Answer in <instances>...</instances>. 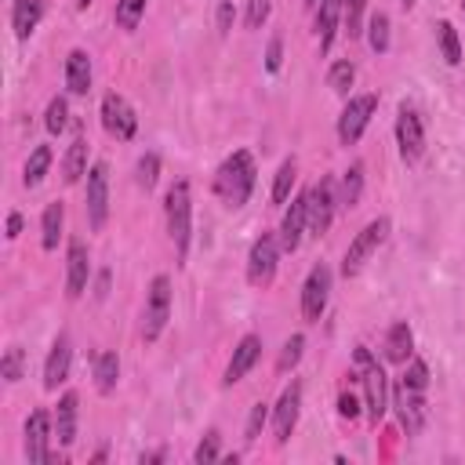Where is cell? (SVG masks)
Returning a JSON list of instances; mask_svg holds the SVG:
<instances>
[{
	"label": "cell",
	"mask_w": 465,
	"mask_h": 465,
	"mask_svg": "<svg viewBox=\"0 0 465 465\" xmlns=\"http://www.w3.org/2000/svg\"><path fill=\"white\" fill-rule=\"evenodd\" d=\"M403 367L407 371L400 374V381L392 389V407H396V418H400L403 432L418 436L429 421V367L418 356H411Z\"/></svg>",
	"instance_id": "1"
},
{
	"label": "cell",
	"mask_w": 465,
	"mask_h": 465,
	"mask_svg": "<svg viewBox=\"0 0 465 465\" xmlns=\"http://www.w3.org/2000/svg\"><path fill=\"white\" fill-rule=\"evenodd\" d=\"M254 178H258V167H254V156L247 149H236L229 153L218 171H214V196L225 203V207H243L254 193Z\"/></svg>",
	"instance_id": "2"
},
{
	"label": "cell",
	"mask_w": 465,
	"mask_h": 465,
	"mask_svg": "<svg viewBox=\"0 0 465 465\" xmlns=\"http://www.w3.org/2000/svg\"><path fill=\"white\" fill-rule=\"evenodd\" d=\"M352 363H356V378H360V389H363L367 421L378 429V421L389 411V378H385V367L378 363V356L367 345H356L352 349Z\"/></svg>",
	"instance_id": "3"
},
{
	"label": "cell",
	"mask_w": 465,
	"mask_h": 465,
	"mask_svg": "<svg viewBox=\"0 0 465 465\" xmlns=\"http://www.w3.org/2000/svg\"><path fill=\"white\" fill-rule=\"evenodd\" d=\"M163 222H167V236L174 243V254L178 262H185L189 254V236H193V193H189V182L185 178H174L167 185V196H163Z\"/></svg>",
	"instance_id": "4"
},
{
	"label": "cell",
	"mask_w": 465,
	"mask_h": 465,
	"mask_svg": "<svg viewBox=\"0 0 465 465\" xmlns=\"http://www.w3.org/2000/svg\"><path fill=\"white\" fill-rule=\"evenodd\" d=\"M385 236H389V218H385V214L371 218V222L352 236V243H349V251H345V258H341V276H345V280L360 276V269H363V265L371 262V254L385 243Z\"/></svg>",
	"instance_id": "5"
},
{
	"label": "cell",
	"mask_w": 465,
	"mask_h": 465,
	"mask_svg": "<svg viewBox=\"0 0 465 465\" xmlns=\"http://www.w3.org/2000/svg\"><path fill=\"white\" fill-rule=\"evenodd\" d=\"M276 262H280V240H276V232H262L247 251V283L258 291L272 287Z\"/></svg>",
	"instance_id": "6"
},
{
	"label": "cell",
	"mask_w": 465,
	"mask_h": 465,
	"mask_svg": "<svg viewBox=\"0 0 465 465\" xmlns=\"http://www.w3.org/2000/svg\"><path fill=\"white\" fill-rule=\"evenodd\" d=\"M167 320H171V280L160 272V276H153V283H149V291H145L142 338H145V341H156V338L163 334Z\"/></svg>",
	"instance_id": "7"
},
{
	"label": "cell",
	"mask_w": 465,
	"mask_h": 465,
	"mask_svg": "<svg viewBox=\"0 0 465 465\" xmlns=\"http://www.w3.org/2000/svg\"><path fill=\"white\" fill-rule=\"evenodd\" d=\"M331 283L334 272L327 262H316L302 283V320L305 323H320V316L327 312V298H331Z\"/></svg>",
	"instance_id": "8"
},
{
	"label": "cell",
	"mask_w": 465,
	"mask_h": 465,
	"mask_svg": "<svg viewBox=\"0 0 465 465\" xmlns=\"http://www.w3.org/2000/svg\"><path fill=\"white\" fill-rule=\"evenodd\" d=\"M374 109H378V94H371V91H367V94H352V98L341 105V116H338V142H341V145H356V142L363 138V131H367Z\"/></svg>",
	"instance_id": "9"
},
{
	"label": "cell",
	"mask_w": 465,
	"mask_h": 465,
	"mask_svg": "<svg viewBox=\"0 0 465 465\" xmlns=\"http://www.w3.org/2000/svg\"><path fill=\"white\" fill-rule=\"evenodd\" d=\"M305 207H309V236H323L334 222V211H338V196H334V182L331 178H320L305 189Z\"/></svg>",
	"instance_id": "10"
},
{
	"label": "cell",
	"mask_w": 465,
	"mask_h": 465,
	"mask_svg": "<svg viewBox=\"0 0 465 465\" xmlns=\"http://www.w3.org/2000/svg\"><path fill=\"white\" fill-rule=\"evenodd\" d=\"M396 145H400L403 163H418L421 153H425V124H421V113L414 105H407V102L396 113Z\"/></svg>",
	"instance_id": "11"
},
{
	"label": "cell",
	"mask_w": 465,
	"mask_h": 465,
	"mask_svg": "<svg viewBox=\"0 0 465 465\" xmlns=\"http://www.w3.org/2000/svg\"><path fill=\"white\" fill-rule=\"evenodd\" d=\"M84 207H87V225L91 229H102L105 218H109V163L105 160H94L87 167V196H84Z\"/></svg>",
	"instance_id": "12"
},
{
	"label": "cell",
	"mask_w": 465,
	"mask_h": 465,
	"mask_svg": "<svg viewBox=\"0 0 465 465\" xmlns=\"http://www.w3.org/2000/svg\"><path fill=\"white\" fill-rule=\"evenodd\" d=\"M102 127H105V134H113V138H120V142L134 138L138 116H134V109H131V102H127L124 94L109 91V94L102 98Z\"/></svg>",
	"instance_id": "13"
},
{
	"label": "cell",
	"mask_w": 465,
	"mask_h": 465,
	"mask_svg": "<svg viewBox=\"0 0 465 465\" xmlns=\"http://www.w3.org/2000/svg\"><path fill=\"white\" fill-rule=\"evenodd\" d=\"M51 421H54V414H47L44 407L25 418V440H22V447H25V458L33 465L54 461V454H51Z\"/></svg>",
	"instance_id": "14"
},
{
	"label": "cell",
	"mask_w": 465,
	"mask_h": 465,
	"mask_svg": "<svg viewBox=\"0 0 465 465\" xmlns=\"http://www.w3.org/2000/svg\"><path fill=\"white\" fill-rule=\"evenodd\" d=\"M298 414H302V385L291 381V385L280 392L276 407H272V440H276V443H287V440H291V432H294V425H298Z\"/></svg>",
	"instance_id": "15"
},
{
	"label": "cell",
	"mask_w": 465,
	"mask_h": 465,
	"mask_svg": "<svg viewBox=\"0 0 465 465\" xmlns=\"http://www.w3.org/2000/svg\"><path fill=\"white\" fill-rule=\"evenodd\" d=\"M305 232H309V207H305V193H298V196L291 200L283 222H280V232H276L280 251H283V254H294V251L302 247V236H305Z\"/></svg>",
	"instance_id": "16"
},
{
	"label": "cell",
	"mask_w": 465,
	"mask_h": 465,
	"mask_svg": "<svg viewBox=\"0 0 465 465\" xmlns=\"http://www.w3.org/2000/svg\"><path fill=\"white\" fill-rule=\"evenodd\" d=\"M87 280H91V258H87V243L84 240H69V251H65V298H80L87 291Z\"/></svg>",
	"instance_id": "17"
},
{
	"label": "cell",
	"mask_w": 465,
	"mask_h": 465,
	"mask_svg": "<svg viewBox=\"0 0 465 465\" xmlns=\"http://www.w3.org/2000/svg\"><path fill=\"white\" fill-rule=\"evenodd\" d=\"M69 363H73V341H69V334L62 331V334L51 341V352H47V360H44V389H47V392H54V389L69 378Z\"/></svg>",
	"instance_id": "18"
},
{
	"label": "cell",
	"mask_w": 465,
	"mask_h": 465,
	"mask_svg": "<svg viewBox=\"0 0 465 465\" xmlns=\"http://www.w3.org/2000/svg\"><path fill=\"white\" fill-rule=\"evenodd\" d=\"M258 356H262V338L258 334H243L240 341H236V349H232V356H229V363H225V385H236V381H243L247 378V371L258 363Z\"/></svg>",
	"instance_id": "19"
},
{
	"label": "cell",
	"mask_w": 465,
	"mask_h": 465,
	"mask_svg": "<svg viewBox=\"0 0 465 465\" xmlns=\"http://www.w3.org/2000/svg\"><path fill=\"white\" fill-rule=\"evenodd\" d=\"M341 11H345L341 0H320V7H316V22H312L316 40H320V54L331 51V44H334V36H338V25H341Z\"/></svg>",
	"instance_id": "20"
},
{
	"label": "cell",
	"mask_w": 465,
	"mask_h": 465,
	"mask_svg": "<svg viewBox=\"0 0 465 465\" xmlns=\"http://www.w3.org/2000/svg\"><path fill=\"white\" fill-rule=\"evenodd\" d=\"M76 414H80L76 392H62L54 403V440L62 447H73V440H76Z\"/></svg>",
	"instance_id": "21"
},
{
	"label": "cell",
	"mask_w": 465,
	"mask_h": 465,
	"mask_svg": "<svg viewBox=\"0 0 465 465\" xmlns=\"http://www.w3.org/2000/svg\"><path fill=\"white\" fill-rule=\"evenodd\" d=\"M65 87H69V94L91 91V54L84 47H73L65 54Z\"/></svg>",
	"instance_id": "22"
},
{
	"label": "cell",
	"mask_w": 465,
	"mask_h": 465,
	"mask_svg": "<svg viewBox=\"0 0 465 465\" xmlns=\"http://www.w3.org/2000/svg\"><path fill=\"white\" fill-rule=\"evenodd\" d=\"M44 11H47L44 0H15V4H11V29H15V36H18V40H29L33 29L40 25Z\"/></svg>",
	"instance_id": "23"
},
{
	"label": "cell",
	"mask_w": 465,
	"mask_h": 465,
	"mask_svg": "<svg viewBox=\"0 0 465 465\" xmlns=\"http://www.w3.org/2000/svg\"><path fill=\"white\" fill-rule=\"evenodd\" d=\"M411 356H414V331L403 320H396L385 334V360L389 363H407Z\"/></svg>",
	"instance_id": "24"
},
{
	"label": "cell",
	"mask_w": 465,
	"mask_h": 465,
	"mask_svg": "<svg viewBox=\"0 0 465 465\" xmlns=\"http://www.w3.org/2000/svg\"><path fill=\"white\" fill-rule=\"evenodd\" d=\"M87 174V134H76L62 156V182L65 185H76L80 178Z\"/></svg>",
	"instance_id": "25"
},
{
	"label": "cell",
	"mask_w": 465,
	"mask_h": 465,
	"mask_svg": "<svg viewBox=\"0 0 465 465\" xmlns=\"http://www.w3.org/2000/svg\"><path fill=\"white\" fill-rule=\"evenodd\" d=\"M62 225H65V207H62V200H51L44 207V214H40V243H44V251H54L58 247Z\"/></svg>",
	"instance_id": "26"
},
{
	"label": "cell",
	"mask_w": 465,
	"mask_h": 465,
	"mask_svg": "<svg viewBox=\"0 0 465 465\" xmlns=\"http://www.w3.org/2000/svg\"><path fill=\"white\" fill-rule=\"evenodd\" d=\"M116 381H120V356L105 349V352L94 356V389L102 396H109L116 389Z\"/></svg>",
	"instance_id": "27"
},
{
	"label": "cell",
	"mask_w": 465,
	"mask_h": 465,
	"mask_svg": "<svg viewBox=\"0 0 465 465\" xmlns=\"http://www.w3.org/2000/svg\"><path fill=\"white\" fill-rule=\"evenodd\" d=\"M51 160H54V153H51V145H36V149L29 153V160H25V167H22V185H25V189H36V185L44 182V174H47V167H51Z\"/></svg>",
	"instance_id": "28"
},
{
	"label": "cell",
	"mask_w": 465,
	"mask_h": 465,
	"mask_svg": "<svg viewBox=\"0 0 465 465\" xmlns=\"http://www.w3.org/2000/svg\"><path fill=\"white\" fill-rule=\"evenodd\" d=\"M436 40H440V54L447 65H461V40H458V29L443 18L436 22Z\"/></svg>",
	"instance_id": "29"
},
{
	"label": "cell",
	"mask_w": 465,
	"mask_h": 465,
	"mask_svg": "<svg viewBox=\"0 0 465 465\" xmlns=\"http://www.w3.org/2000/svg\"><path fill=\"white\" fill-rule=\"evenodd\" d=\"M363 33H367V44H371L374 54H385V51H389V15H385V11H374V15L367 18Z\"/></svg>",
	"instance_id": "30"
},
{
	"label": "cell",
	"mask_w": 465,
	"mask_h": 465,
	"mask_svg": "<svg viewBox=\"0 0 465 465\" xmlns=\"http://www.w3.org/2000/svg\"><path fill=\"white\" fill-rule=\"evenodd\" d=\"M363 196V163H349V171L341 174V196L338 203L341 207H356Z\"/></svg>",
	"instance_id": "31"
},
{
	"label": "cell",
	"mask_w": 465,
	"mask_h": 465,
	"mask_svg": "<svg viewBox=\"0 0 465 465\" xmlns=\"http://www.w3.org/2000/svg\"><path fill=\"white\" fill-rule=\"evenodd\" d=\"M294 178H298V163H294V156H287L276 167V178H272V203H287V196L294 189Z\"/></svg>",
	"instance_id": "32"
},
{
	"label": "cell",
	"mask_w": 465,
	"mask_h": 465,
	"mask_svg": "<svg viewBox=\"0 0 465 465\" xmlns=\"http://www.w3.org/2000/svg\"><path fill=\"white\" fill-rule=\"evenodd\" d=\"M145 4H149V0H116V11H113L116 25H120L124 33H134L138 22H142V15H145Z\"/></svg>",
	"instance_id": "33"
},
{
	"label": "cell",
	"mask_w": 465,
	"mask_h": 465,
	"mask_svg": "<svg viewBox=\"0 0 465 465\" xmlns=\"http://www.w3.org/2000/svg\"><path fill=\"white\" fill-rule=\"evenodd\" d=\"M352 80H356V65H352L349 58H341V62H334V65L327 69V87H331L334 94H349Z\"/></svg>",
	"instance_id": "34"
},
{
	"label": "cell",
	"mask_w": 465,
	"mask_h": 465,
	"mask_svg": "<svg viewBox=\"0 0 465 465\" xmlns=\"http://www.w3.org/2000/svg\"><path fill=\"white\" fill-rule=\"evenodd\" d=\"M341 4H345L341 25H345V33H349V40H352V36H360L363 25H367V0H341Z\"/></svg>",
	"instance_id": "35"
},
{
	"label": "cell",
	"mask_w": 465,
	"mask_h": 465,
	"mask_svg": "<svg viewBox=\"0 0 465 465\" xmlns=\"http://www.w3.org/2000/svg\"><path fill=\"white\" fill-rule=\"evenodd\" d=\"M22 374H25V349H22V345H11V349L4 352V360H0V378H4L7 385H15Z\"/></svg>",
	"instance_id": "36"
},
{
	"label": "cell",
	"mask_w": 465,
	"mask_h": 465,
	"mask_svg": "<svg viewBox=\"0 0 465 465\" xmlns=\"http://www.w3.org/2000/svg\"><path fill=\"white\" fill-rule=\"evenodd\" d=\"M65 124H69V102H65L62 94H54V98L47 102V113H44V127H47L51 134H62V131H65Z\"/></svg>",
	"instance_id": "37"
},
{
	"label": "cell",
	"mask_w": 465,
	"mask_h": 465,
	"mask_svg": "<svg viewBox=\"0 0 465 465\" xmlns=\"http://www.w3.org/2000/svg\"><path fill=\"white\" fill-rule=\"evenodd\" d=\"M302 349H305V334H291V338L283 341L280 356H276V371H280V374L294 371V367H298V360H302Z\"/></svg>",
	"instance_id": "38"
},
{
	"label": "cell",
	"mask_w": 465,
	"mask_h": 465,
	"mask_svg": "<svg viewBox=\"0 0 465 465\" xmlns=\"http://www.w3.org/2000/svg\"><path fill=\"white\" fill-rule=\"evenodd\" d=\"M218 458H222V436H218V429H207L203 440H200L196 450H193V461H196V465H211V461H218Z\"/></svg>",
	"instance_id": "39"
},
{
	"label": "cell",
	"mask_w": 465,
	"mask_h": 465,
	"mask_svg": "<svg viewBox=\"0 0 465 465\" xmlns=\"http://www.w3.org/2000/svg\"><path fill=\"white\" fill-rule=\"evenodd\" d=\"M272 418V411H269V403H254L251 407V414H247V429H243V440L247 443H258V436H262V429H265V421Z\"/></svg>",
	"instance_id": "40"
},
{
	"label": "cell",
	"mask_w": 465,
	"mask_h": 465,
	"mask_svg": "<svg viewBox=\"0 0 465 465\" xmlns=\"http://www.w3.org/2000/svg\"><path fill=\"white\" fill-rule=\"evenodd\" d=\"M134 171H138V185L149 193V189L156 185V178H160V156H156V153H145Z\"/></svg>",
	"instance_id": "41"
},
{
	"label": "cell",
	"mask_w": 465,
	"mask_h": 465,
	"mask_svg": "<svg viewBox=\"0 0 465 465\" xmlns=\"http://www.w3.org/2000/svg\"><path fill=\"white\" fill-rule=\"evenodd\" d=\"M269 11H272V0H247V15H243L247 29H262L269 22Z\"/></svg>",
	"instance_id": "42"
},
{
	"label": "cell",
	"mask_w": 465,
	"mask_h": 465,
	"mask_svg": "<svg viewBox=\"0 0 465 465\" xmlns=\"http://www.w3.org/2000/svg\"><path fill=\"white\" fill-rule=\"evenodd\" d=\"M338 414H341L345 421H356V418L363 414V400H360L356 392L341 389V392H338Z\"/></svg>",
	"instance_id": "43"
},
{
	"label": "cell",
	"mask_w": 465,
	"mask_h": 465,
	"mask_svg": "<svg viewBox=\"0 0 465 465\" xmlns=\"http://www.w3.org/2000/svg\"><path fill=\"white\" fill-rule=\"evenodd\" d=\"M280 65H283V40L272 36L269 47H265V69H269V73H280Z\"/></svg>",
	"instance_id": "44"
},
{
	"label": "cell",
	"mask_w": 465,
	"mask_h": 465,
	"mask_svg": "<svg viewBox=\"0 0 465 465\" xmlns=\"http://www.w3.org/2000/svg\"><path fill=\"white\" fill-rule=\"evenodd\" d=\"M232 22H236V11H232V4H229V0H222V4H218V11H214V25H218V33L225 36V33L232 29Z\"/></svg>",
	"instance_id": "45"
},
{
	"label": "cell",
	"mask_w": 465,
	"mask_h": 465,
	"mask_svg": "<svg viewBox=\"0 0 465 465\" xmlns=\"http://www.w3.org/2000/svg\"><path fill=\"white\" fill-rule=\"evenodd\" d=\"M18 232H22V214L11 211V214H7V232H4V236H7V240H18Z\"/></svg>",
	"instance_id": "46"
},
{
	"label": "cell",
	"mask_w": 465,
	"mask_h": 465,
	"mask_svg": "<svg viewBox=\"0 0 465 465\" xmlns=\"http://www.w3.org/2000/svg\"><path fill=\"white\" fill-rule=\"evenodd\" d=\"M94 294H98V298H105V294H109V269L98 276V291H94Z\"/></svg>",
	"instance_id": "47"
},
{
	"label": "cell",
	"mask_w": 465,
	"mask_h": 465,
	"mask_svg": "<svg viewBox=\"0 0 465 465\" xmlns=\"http://www.w3.org/2000/svg\"><path fill=\"white\" fill-rule=\"evenodd\" d=\"M91 4H94V0H76V7H80V11H87Z\"/></svg>",
	"instance_id": "48"
},
{
	"label": "cell",
	"mask_w": 465,
	"mask_h": 465,
	"mask_svg": "<svg viewBox=\"0 0 465 465\" xmlns=\"http://www.w3.org/2000/svg\"><path fill=\"white\" fill-rule=\"evenodd\" d=\"M400 4H403V7H407V11H411V7H414V4H418V0H400Z\"/></svg>",
	"instance_id": "49"
},
{
	"label": "cell",
	"mask_w": 465,
	"mask_h": 465,
	"mask_svg": "<svg viewBox=\"0 0 465 465\" xmlns=\"http://www.w3.org/2000/svg\"><path fill=\"white\" fill-rule=\"evenodd\" d=\"M305 4H309V7H312V4H320V0H305Z\"/></svg>",
	"instance_id": "50"
},
{
	"label": "cell",
	"mask_w": 465,
	"mask_h": 465,
	"mask_svg": "<svg viewBox=\"0 0 465 465\" xmlns=\"http://www.w3.org/2000/svg\"><path fill=\"white\" fill-rule=\"evenodd\" d=\"M461 11H465V0H461Z\"/></svg>",
	"instance_id": "51"
}]
</instances>
